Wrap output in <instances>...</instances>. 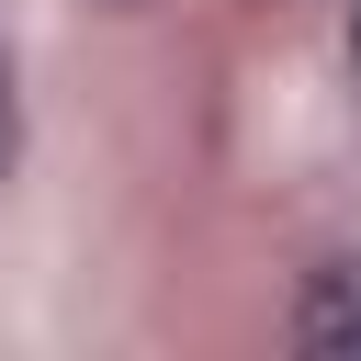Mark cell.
<instances>
[{"label": "cell", "mask_w": 361, "mask_h": 361, "mask_svg": "<svg viewBox=\"0 0 361 361\" xmlns=\"http://www.w3.org/2000/svg\"><path fill=\"white\" fill-rule=\"evenodd\" d=\"M0 169H11V79H0Z\"/></svg>", "instance_id": "1"}]
</instances>
